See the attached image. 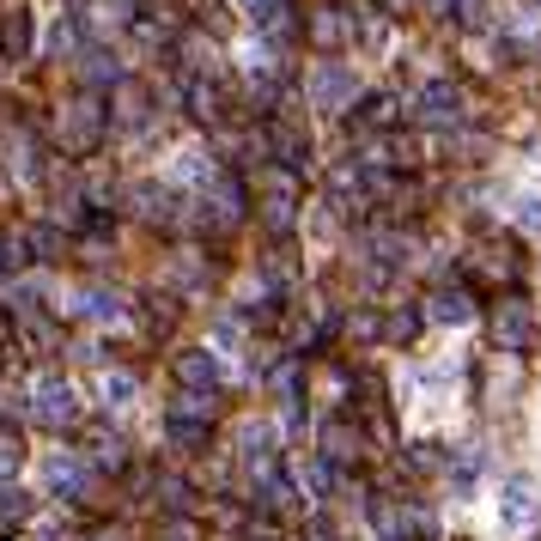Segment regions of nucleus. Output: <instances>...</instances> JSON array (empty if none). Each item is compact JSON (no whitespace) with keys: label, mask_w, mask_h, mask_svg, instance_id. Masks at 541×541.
Instances as JSON below:
<instances>
[{"label":"nucleus","mask_w":541,"mask_h":541,"mask_svg":"<svg viewBox=\"0 0 541 541\" xmlns=\"http://www.w3.org/2000/svg\"><path fill=\"white\" fill-rule=\"evenodd\" d=\"M31 396H37V402H31V408H37V420H67V414H73V396H67V383H55V377H43Z\"/></svg>","instance_id":"3"},{"label":"nucleus","mask_w":541,"mask_h":541,"mask_svg":"<svg viewBox=\"0 0 541 541\" xmlns=\"http://www.w3.org/2000/svg\"><path fill=\"white\" fill-rule=\"evenodd\" d=\"M535 517H541L535 487H529V481H505V493H499V523H505V529H529Z\"/></svg>","instance_id":"1"},{"label":"nucleus","mask_w":541,"mask_h":541,"mask_svg":"<svg viewBox=\"0 0 541 541\" xmlns=\"http://www.w3.org/2000/svg\"><path fill=\"white\" fill-rule=\"evenodd\" d=\"M432 317H444V323H462V317H469V304H462V298H438V311Z\"/></svg>","instance_id":"4"},{"label":"nucleus","mask_w":541,"mask_h":541,"mask_svg":"<svg viewBox=\"0 0 541 541\" xmlns=\"http://www.w3.org/2000/svg\"><path fill=\"white\" fill-rule=\"evenodd\" d=\"M43 481H49V493H55V499H67V493H80L86 469H80L73 456H43Z\"/></svg>","instance_id":"2"}]
</instances>
